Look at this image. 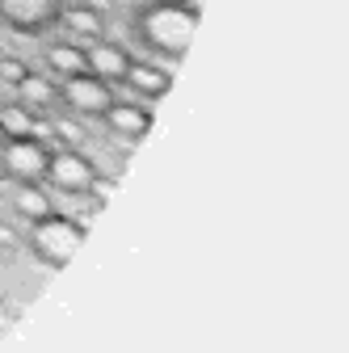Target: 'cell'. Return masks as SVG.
<instances>
[{
	"label": "cell",
	"mask_w": 349,
	"mask_h": 353,
	"mask_svg": "<svg viewBox=\"0 0 349 353\" xmlns=\"http://www.w3.org/2000/svg\"><path fill=\"white\" fill-rule=\"evenodd\" d=\"M17 97H21V105H26L30 114H47V110H55V105H59V84H55V80H47V76L26 72V80L17 84Z\"/></svg>",
	"instance_id": "cell-10"
},
{
	"label": "cell",
	"mask_w": 349,
	"mask_h": 353,
	"mask_svg": "<svg viewBox=\"0 0 349 353\" xmlns=\"http://www.w3.org/2000/svg\"><path fill=\"white\" fill-rule=\"evenodd\" d=\"M122 84L130 88V93H135V101H160V97L168 93V72L156 68L152 59H130Z\"/></svg>",
	"instance_id": "cell-9"
},
{
	"label": "cell",
	"mask_w": 349,
	"mask_h": 353,
	"mask_svg": "<svg viewBox=\"0 0 349 353\" xmlns=\"http://www.w3.org/2000/svg\"><path fill=\"white\" fill-rule=\"evenodd\" d=\"M59 26H68V42H76V47H89V42L106 38V21L97 9H63Z\"/></svg>",
	"instance_id": "cell-11"
},
{
	"label": "cell",
	"mask_w": 349,
	"mask_h": 353,
	"mask_svg": "<svg viewBox=\"0 0 349 353\" xmlns=\"http://www.w3.org/2000/svg\"><path fill=\"white\" fill-rule=\"evenodd\" d=\"M63 0H0V21H5L13 34H26V38H38L59 26L63 17Z\"/></svg>",
	"instance_id": "cell-5"
},
{
	"label": "cell",
	"mask_w": 349,
	"mask_h": 353,
	"mask_svg": "<svg viewBox=\"0 0 349 353\" xmlns=\"http://www.w3.org/2000/svg\"><path fill=\"white\" fill-rule=\"evenodd\" d=\"M47 63H51V72H55L59 80L89 72V63H84V47H76V42H55V47L47 51Z\"/></svg>",
	"instance_id": "cell-12"
},
{
	"label": "cell",
	"mask_w": 349,
	"mask_h": 353,
	"mask_svg": "<svg viewBox=\"0 0 349 353\" xmlns=\"http://www.w3.org/2000/svg\"><path fill=\"white\" fill-rule=\"evenodd\" d=\"M84 240H89V228L68 219V214H55V210L30 223V252L47 270H68L72 256L84 248Z\"/></svg>",
	"instance_id": "cell-2"
},
{
	"label": "cell",
	"mask_w": 349,
	"mask_h": 353,
	"mask_svg": "<svg viewBox=\"0 0 349 353\" xmlns=\"http://www.w3.org/2000/svg\"><path fill=\"white\" fill-rule=\"evenodd\" d=\"M26 63L17 59V55H0V84H9V88H17L21 80H26Z\"/></svg>",
	"instance_id": "cell-15"
},
{
	"label": "cell",
	"mask_w": 349,
	"mask_h": 353,
	"mask_svg": "<svg viewBox=\"0 0 349 353\" xmlns=\"http://www.w3.org/2000/svg\"><path fill=\"white\" fill-rule=\"evenodd\" d=\"M13 210L21 214V219H42V214H51V190H42V181L38 185H17L13 190Z\"/></svg>",
	"instance_id": "cell-13"
},
{
	"label": "cell",
	"mask_w": 349,
	"mask_h": 353,
	"mask_svg": "<svg viewBox=\"0 0 349 353\" xmlns=\"http://www.w3.org/2000/svg\"><path fill=\"white\" fill-rule=\"evenodd\" d=\"M101 122L114 130V135H122V139H143L152 130V110L143 101H110Z\"/></svg>",
	"instance_id": "cell-8"
},
{
	"label": "cell",
	"mask_w": 349,
	"mask_h": 353,
	"mask_svg": "<svg viewBox=\"0 0 349 353\" xmlns=\"http://www.w3.org/2000/svg\"><path fill=\"white\" fill-rule=\"evenodd\" d=\"M130 59H135V55H130L126 47L106 42V38H97V42H89V47H84V63H89V72H93L97 80H106V84H122Z\"/></svg>",
	"instance_id": "cell-7"
},
{
	"label": "cell",
	"mask_w": 349,
	"mask_h": 353,
	"mask_svg": "<svg viewBox=\"0 0 349 353\" xmlns=\"http://www.w3.org/2000/svg\"><path fill=\"white\" fill-rule=\"evenodd\" d=\"M130 30H135V42L148 55L181 59L198 34V5H190V0H148L143 9H135Z\"/></svg>",
	"instance_id": "cell-1"
},
{
	"label": "cell",
	"mask_w": 349,
	"mask_h": 353,
	"mask_svg": "<svg viewBox=\"0 0 349 353\" xmlns=\"http://www.w3.org/2000/svg\"><path fill=\"white\" fill-rule=\"evenodd\" d=\"M5 143H9V139H5V126H0V148H5Z\"/></svg>",
	"instance_id": "cell-16"
},
{
	"label": "cell",
	"mask_w": 349,
	"mask_h": 353,
	"mask_svg": "<svg viewBox=\"0 0 349 353\" xmlns=\"http://www.w3.org/2000/svg\"><path fill=\"white\" fill-rule=\"evenodd\" d=\"M42 181L63 198H84V194L97 190V164L89 156H80L76 148H59V152H51Z\"/></svg>",
	"instance_id": "cell-3"
},
{
	"label": "cell",
	"mask_w": 349,
	"mask_h": 353,
	"mask_svg": "<svg viewBox=\"0 0 349 353\" xmlns=\"http://www.w3.org/2000/svg\"><path fill=\"white\" fill-rule=\"evenodd\" d=\"M47 160H51V148L38 135L9 139L0 148V172H5L13 185H38L42 176H47Z\"/></svg>",
	"instance_id": "cell-4"
},
{
	"label": "cell",
	"mask_w": 349,
	"mask_h": 353,
	"mask_svg": "<svg viewBox=\"0 0 349 353\" xmlns=\"http://www.w3.org/2000/svg\"><path fill=\"white\" fill-rule=\"evenodd\" d=\"M114 101V84L97 80L93 72H80V76H68L59 80V105H68L72 114H84V118H101Z\"/></svg>",
	"instance_id": "cell-6"
},
{
	"label": "cell",
	"mask_w": 349,
	"mask_h": 353,
	"mask_svg": "<svg viewBox=\"0 0 349 353\" xmlns=\"http://www.w3.org/2000/svg\"><path fill=\"white\" fill-rule=\"evenodd\" d=\"M0 126H5V139H26V135H38V114H30L17 101V105L0 110Z\"/></svg>",
	"instance_id": "cell-14"
}]
</instances>
